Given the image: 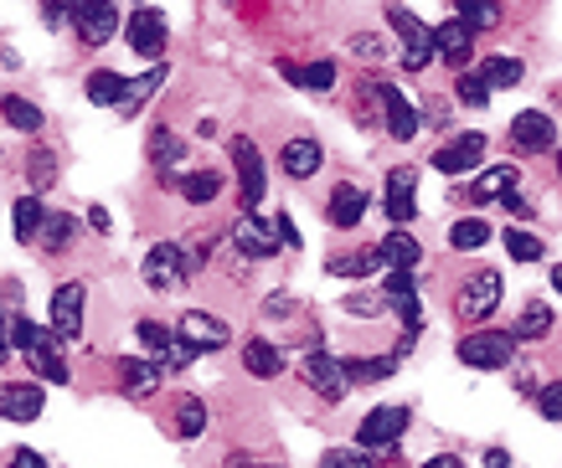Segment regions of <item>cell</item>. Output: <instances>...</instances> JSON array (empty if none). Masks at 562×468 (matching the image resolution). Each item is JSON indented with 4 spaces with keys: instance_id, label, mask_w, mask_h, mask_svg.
Wrapping results in <instances>:
<instances>
[{
    "instance_id": "c3c4849f",
    "label": "cell",
    "mask_w": 562,
    "mask_h": 468,
    "mask_svg": "<svg viewBox=\"0 0 562 468\" xmlns=\"http://www.w3.org/2000/svg\"><path fill=\"white\" fill-rule=\"evenodd\" d=\"M537 407H542L547 422H562V381H547L542 391H537Z\"/></svg>"
},
{
    "instance_id": "d6986e66",
    "label": "cell",
    "mask_w": 562,
    "mask_h": 468,
    "mask_svg": "<svg viewBox=\"0 0 562 468\" xmlns=\"http://www.w3.org/2000/svg\"><path fill=\"white\" fill-rule=\"evenodd\" d=\"M325 165V150L310 139V134H300V139H284V150H279V170L290 175V181H310L315 170Z\"/></svg>"
},
{
    "instance_id": "8d00e7d4",
    "label": "cell",
    "mask_w": 562,
    "mask_h": 468,
    "mask_svg": "<svg viewBox=\"0 0 562 468\" xmlns=\"http://www.w3.org/2000/svg\"><path fill=\"white\" fill-rule=\"evenodd\" d=\"M521 72H527V67L516 62V57H485V62H480L485 88H516V83H521Z\"/></svg>"
},
{
    "instance_id": "f546056e",
    "label": "cell",
    "mask_w": 562,
    "mask_h": 468,
    "mask_svg": "<svg viewBox=\"0 0 562 468\" xmlns=\"http://www.w3.org/2000/svg\"><path fill=\"white\" fill-rule=\"evenodd\" d=\"M376 267H387L382 263V248H357V252H346V258H330L325 273H330V278H367Z\"/></svg>"
},
{
    "instance_id": "94428289",
    "label": "cell",
    "mask_w": 562,
    "mask_h": 468,
    "mask_svg": "<svg viewBox=\"0 0 562 468\" xmlns=\"http://www.w3.org/2000/svg\"><path fill=\"white\" fill-rule=\"evenodd\" d=\"M88 221H93L99 232H109V212H103V206H88Z\"/></svg>"
},
{
    "instance_id": "6f0895ef",
    "label": "cell",
    "mask_w": 562,
    "mask_h": 468,
    "mask_svg": "<svg viewBox=\"0 0 562 468\" xmlns=\"http://www.w3.org/2000/svg\"><path fill=\"white\" fill-rule=\"evenodd\" d=\"M424 468H464V458H454V453H439V458H424Z\"/></svg>"
},
{
    "instance_id": "816d5d0a",
    "label": "cell",
    "mask_w": 562,
    "mask_h": 468,
    "mask_svg": "<svg viewBox=\"0 0 562 468\" xmlns=\"http://www.w3.org/2000/svg\"><path fill=\"white\" fill-rule=\"evenodd\" d=\"M63 21H72V5L68 0H47V5H42V26H63Z\"/></svg>"
},
{
    "instance_id": "2e32d148",
    "label": "cell",
    "mask_w": 562,
    "mask_h": 468,
    "mask_svg": "<svg viewBox=\"0 0 562 468\" xmlns=\"http://www.w3.org/2000/svg\"><path fill=\"white\" fill-rule=\"evenodd\" d=\"M376 99H382V124H387V134L408 145L413 134H418V109L403 99V88L397 83H376Z\"/></svg>"
},
{
    "instance_id": "3957f363",
    "label": "cell",
    "mask_w": 562,
    "mask_h": 468,
    "mask_svg": "<svg viewBox=\"0 0 562 468\" xmlns=\"http://www.w3.org/2000/svg\"><path fill=\"white\" fill-rule=\"evenodd\" d=\"M387 26L403 36V67H408V72H424V67L439 57V47H434V26H424L413 11L387 5Z\"/></svg>"
},
{
    "instance_id": "9f6ffc18",
    "label": "cell",
    "mask_w": 562,
    "mask_h": 468,
    "mask_svg": "<svg viewBox=\"0 0 562 468\" xmlns=\"http://www.w3.org/2000/svg\"><path fill=\"white\" fill-rule=\"evenodd\" d=\"M501 206H506V212H512V217H516V221H527V217H537V212H531V206H527V201H521V196H516V191H512V196H506V201H501Z\"/></svg>"
},
{
    "instance_id": "ee69618b",
    "label": "cell",
    "mask_w": 562,
    "mask_h": 468,
    "mask_svg": "<svg viewBox=\"0 0 562 468\" xmlns=\"http://www.w3.org/2000/svg\"><path fill=\"white\" fill-rule=\"evenodd\" d=\"M196 355H202V351H196V345H187V340L176 334V345H171V351H166V355H160L155 366H160V376H176V370H187L191 361H196Z\"/></svg>"
},
{
    "instance_id": "d590c367",
    "label": "cell",
    "mask_w": 562,
    "mask_h": 468,
    "mask_svg": "<svg viewBox=\"0 0 562 468\" xmlns=\"http://www.w3.org/2000/svg\"><path fill=\"white\" fill-rule=\"evenodd\" d=\"M516 340H547L552 334V309H547L542 299H531L527 309H521V319H516Z\"/></svg>"
},
{
    "instance_id": "7bdbcfd3",
    "label": "cell",
    "mask_w": 562,
    "mask_h": 468,
    "mask_svg": "<svg viewBox=\"0 0 562 468\" xmlns=\"http://www.w3.org/2000/svg\"><path fill=\"white\" fill-rule=\"evenodd\" d=\"M454 16H460L470 32H491V26H501V5H485V0H475V5H460Z\"/></svg>"
},
{
    "instance_id": "7402d4cb",
    "label": "cell",
    "mask_w": 562,
    "mask_h": 468,
    "mask_svg": "<svg viewBox=\"0 0 562 468\" xmlns=\"http://www.w3.org/2000/svg\"><path fill=\"white\" fill-rule=\"evenodd\" d=\"M120 386H124V397H135V401L155 397V391H160V366H155V361H130V355H124L120 361Z\"/></svg>"
},
{
    "instance_id": "8fae6325",
    "label": "cell",
    "mask_w": 562,
    "mask_h": 468,
    "mask_svg": "<svg viewBox=\"0 0 562 468\" xmlns=\"http://www.w3.org/2000/svg\"><path fill=\"white\" fill-rule=\"evenodd\" d=\"M176 334H181L187 345H196V351H227V345H233L227 319L206 315V309H187V315H181V324H176Z\"/></svg>"
},
{
    "instance_id": "ab89813d",
    "label": "cell",
    "mask_w": 562,
    "mask_h": 468,
    "mask_svg": "<svg viewBox=\"0 0 562 468\" xmlns=\"http://www.w3.org/2000/svg\"><path fill=\"white\" fill-rule=\"evenodd\" d=\"M26 181H32V196H36V191H47V185L57 181V160H52V150H42V145H36V150L26 155Z\"/></svg>"
},
{
    "instance_id": "d4e9b609",
    "label": "cell",
    "mask_w": 562,
    "mask_h": 468,
    "mask_svg": "<svg viewBox=\"0 0 562 468\" xmlns=\"http://www.w3.org/2000/svg\"><path fill=\"white\" fill-rule=\"evenodd\" d=\"M279 72H284V78H290L294 88H310V93H330V88H336V62H330V57H321V62H279Z\"/></svg>"
},
{
    "instance_id": "9c48e42d",
    "label": "cell",
    "mask_w": 562,
    "mask_h": 468,
    "mask_svg": "<svg viewBox=\"0 0 562 468\" xmlns=\"http://www.w3.org/2000/svg\"><path fill=\"white\" fill-rule=\"evenodd\" d=\"M403 433H408V407H372L357 427V448H397Z\"/></svg>"
},
{
    "instance_id": "7dc6e473",
    "label": "cell",
    "mask_w": 562,
    "mask_h": 468,
    "mask_svg": "<svg viewBox=\"0 0 562 468\" xmlns=\"http://www.w3.org/2000/svg\"><path fill=\"white\" fill-rule=\"evenodd\" d=\"M351 52H357L361 62H382V57H387V42H382V36H372V32H357V36H351Z\"/></svg>"
},
{
    "instance_id": "f6af8a7d",
    "label": "cell",
    "mask_w": 562,
    "mask_h": 468,
    "mask_svg": "<svg viewBox=\"0 0 562 468\" xmlns=\"http://www.w3.org/2000/svg\"><path fill=\"white\" fill-rule=\"evenodd\" d=\"M454 88H460V103H470V109H485V103H491V88H485L480 72H460Z\"/></svg>"
},
{
    "instance_id": "681fc988",
    "label": "cell",
    "mask_w": 562,
    "mask_h": 468,
    "mask_svg": "<svg viewBox=\"0 0 562 468\" xmlns=\"http://www.w3.org/2000/svg\"><path fill=\"white\" fill-rule=\"evenodd\" d=\"M346 309H351V315H387V299H382V294H346Z\"/></svg>"
},
{
    "instance_id": "f1b7e54d",
    "label": "cell",
    "mask_w": 562,
    "mask_h": 468,
    "mask_svg": "<svg viewBox=\"0 0 562 468\" xmlns=\"http://www.w3.org/2000/svg\"><path fill=\"white\" fill-rule=\"evenodd\" d=\"M0 118H5L11 129H21V134H42V129H47L42 109H36L32 99H21V93H5V99H0Z\"/></svg>"
},
{
    "instance_id": "7c38bea8",
    "label": "cell",
    "mask_w": 562,
    "mask_h": 468,
    "mask_svg": "<svg viewBox=\"0 0 562 468\" xmlns=\"http://www.w3.org/2000/svg\"><path fill=\"white\" fill-rule=\"evenodd\" d=\"M120 26H124L120 5H103V0H93V5H72V32H78L83 47H103Z\"/></svg>"
},
{
    "instance_id": "e0dca14e",
    "label": "cell",
    "mask_w": 562,
    "mask_h": 468,
    "mask_svg": "<svg viewBox=\"0 0 562 468\" xmlns=\"http://www.w3.org/2000/svg\"><path fill=\"white\" fill-rule=\"evenodd\" d=\"M552 139H558V124L542 114V109H527V114L512 118V145L521 155H542L552 150Z\"/></svg>"
},
{
    "instance_id": "f35d334b",
    "label": "cell",
    "mask_w": 562,
    "mask_h": 468,
    "mask_svg": "<svg viewBox=\"0 0 562 468\" xmlns=\"http://www.w3.org/2000/svg\"><path fill=\"white\" fill-rule=\"evenodd\" d=\"M176 433H181V437H202L206 433L202 397H181V401H176Z\"/></svg>"
},
{
    "instance_id": "1f68e13d",
    "label": "cell",
    "mask_w": 562,
    "mask_h": 468,
    "mask_svg": "<svg viewBox=\"0 0 562 468\" xmlns=\"http://www.w3.org/2000/svg\"><path fill=\"white\" fill-rule=\"evenodd\" d=\"M516 181H521V170L516 165H491L475 185H470V201H495V196L506 201L516 191Z\"/></svg>"
},
{
    "instance_id": "d6a6232c",
    "label": "cell",
    "mask_w": 562,
    "mask_h": 468,
    "mask_svg": "<svg viewBox=\"0 0 562 468\" xmlns=\"http://www.w3.org/2000/svg\"><path fill=\"white\" fill-rule=\"evenodd\" d=\"M392 370H397V355H346V376L361 381V386L387 381Z\"/></svg>"
},
{
    "instance_id": "6da1fadb",
    "label": "cell",
    "mask_w": 562,
    "mask_h": 468,
    "mask_svg": "<svg viewBox=\"0 0 562 468\" xmlns=\"http://www.w3.org/2000/svg\"><path fill=\"white\" fill-rule=\"evenodd\" d=\"M16 351L26 355L32 376H47L52 386H68V381H72L68 361L57 355V334H42L32 319H21V315H16Z\"/></svg>"
},
{
    "instance_id": "4dcf8cb0",
    "label": "cell",
    "mask_w": 562,
    "mask_h": 468,
    "mask_svg": "<svg viewBox=\"0 0 562 468\" xmlns=\"http://www.w3.org/2000/svg\"><path fill=\"white\" fill-rule=\"evenodd\" d=\"M145 155H150V165L160 170V175H176L171 165H181L187 145H181V134H171V129H150V145H145Z\"/></svg>"
},
{
    "instance_id": "db71d44e",
    "label": "cell",
    "mask_w": 562,
    "mask_h": 468,
    "mask_svg": "<svg viewBox=\"0 0 562 468\" xmlns=\"http://www.w3.org/2000/svg\"><path fill=\"white\" fill-rule=\"evenodd\" d=\"M273 227H279V242H284V248H300V227H294V221L284 217V212L273 217Z\"/></svg>"
},
{
    "instance_id": "30bf717a",
    "label": "cell",
    "mask_w": 562,
    "mask_h": 468,
    "mask_svg": "<svg viewBox=\"0 0 562 468\" xmlns=\"http://www.w3.org/2000/svg\"><path fill=\"white\" fill-rule=\"evenodd\" d=\"M124 36H130V47L139 52V57H160L166 52V11L160 5H139V11H130V21H124Z\"/></svg>"
},
{
    "instance_id": "484cf974",
    "label": "cell",
    "mask_w": 562,
    "mask_h": 468,
    "mask_svg": "<svg viewBox=\"0 0 562 468\" xmlns=\"http://www.w3.org/2000/svg\"><path fill=\"white\" fill-rule=\"evenodd\" d=\"M243 370L258 376V381H273V376H284V355H279V345H269V340H248V345H243Z\"/></svg>"
},
{
    "instance_id": "b9f144b4",
    "label": "cell",
    "mask_w": 562,
    "mask_h": 468,
    "mask_svg": "<svg viewBox=\"0 0 562 468\" xmlns=\"http://www.w3.org/2000/svg\"><path fill=\"white\" fill-rule=\"evenodd\" d=\"M135 334H139V345H145V351H150L155 361H160V355H166V351L176 345V330H166V324H155V319H139Z\"/></svg>"
},
{
    "instance_id": "5b68a950",
    "label": "cell",
    "mask_w": 562,
    "mask_h": 468,
    "mask_svg": "<svg viewBox=\"0 0 562 468\" xmlns=\"http://www.w3.org/2000/svg\"><path fill=\"white\" fill-rule=\"evenodd\" d=\"M233 165H238V206H243V217H254L258 201H263V191H269V175H263V155H258V145L248 139V134L233 139Z\"/></svg>"
},
{
    "instance_id": "6125c7cd",
    "label": "cell",
    "mask_w": 562,
    "mask_h": 468,
    "mask_svg": "<svg viewBox=\"0 0 562 468\" xmlns=\"http://www.w3.org/2000/svg\"><path fill=\"white\" fill-rule=\"evenodd\" d=\"M552 288H558V294H562V263L552 267Z\"/></svg>"
},
{
    "instance_id": "ba28073f",
    "label": "cell",
    "mask_w": 562,
    "mask_h": 468,
    "mask_svg": "<svg viewBox=\"0 0 562 468\" xmlns=\"http://www.w3.org/2000/svg\"><path fill=\"white\" fill-rule=\"evenodd\" d=\"M139 278H145L155 294H171V288L187 278V248H181V242H155V248L145 252Z\"/></svg>"
},
{
    "instance_id": "44dd1931",
    "label": "cell",
    "mask_w": 562,
    "mask_h": 468,
    "mask_svg": "<svg viewBox=\"0 0 562 468\" xmlns=\"http://www.w3.org/2000/svg\"><path fill=\"white\" fill-rule=\"evenodd\" d=\"M361 217H367V191L341 181L330 191V201H325V221H330V227H357Z\"/></svg>"
},
{
    "instance_id": "680465c9",
    "label": "cell",
    "mask_w": 562,
    "mask_h": 468,
    "mask_svg": "<svg viewBox=\"0 0 562 468\" xmlns=\"http://www.w3.org/2000/svg\"><path fill=\"white\" fill-rule=\"evenodd\" d=\"M506 464H512V453H506V448H491V453H485V468H506Z\"/></svg>"
},
{
    "instance_id": "be15d7a7",
    "label": "cell",
    "mask_w": 562,
    "mask_h": 468,
    "mask_svg": "<svg viewBox=\"0 0 562 468\" xmlns=\"http://www.w3.org/2000/svg\"><path fill=\"white\" fill-rule=\"evenodd\" d=\"M558 175H562V150H558Z\"/></svg>"
},
{
    "instance_id": "836d02e7",
    "label": "cell",
    "mask_w": 562,
    "mask_h": 468,
    "mask_svg": "<svg viewBox=\"0 0 562 468\" xmlns=\"http://www.w3.org/2000/svg\"><path fill=\"white\" fill-rule=\"evenodd\" d=\"M181 196H187L191 206H212V201L222 196V170H187V175H181Z\"/></svg>"
},
{
    "instance_id": "52a82bcc",
    "label": "cell",
    "mask_w": 562,
    "mask_h": 468,
    "mask_svg": "<svg viewBox=\"0 0 562 468\" xmlns=\"http://www.w3.org/2000/svg\"><path fill=\"white\" fill-rule=\"evenodd\" d=\"M83 304L88 288L78 278L52 294V334H57V345H83Z\"/></svg>"
},
{
    "instance_id": "4fadbf2b",
    "label": "cell",
    "mask_w": 562,
    "mask_h": 468,
    "mask_svg": "<svg viewBox=\"0 0 562 468\" xmlns=\"http://www.w3.org/2000/svg\"><path fill=\"white\" fill-rule=\"evenodd\" d=\"M233 248H238L243 258H279V248H284V242H279V227H273V221H263L254 212V217L233 221Z\"/></svg>"
},
{
    "instance_id": "ac0fdd59",
    "label": "cell",
    "mask_w": 562,
    "mask_h": 468,
    "mask_svg": "<svg viewBox=\"0 0 562 468\" xmlns=\"http://www.w3.org/2000/svg\"><path fill=\"white\" fill-rule=\"evenodd\" d=\"M434 47H439V57L454 67V72H464V67H470V52H475V32H470L460 16H449L434 26Z\"/></svg>"
},
{
    "instance_id": "9a60e30c",
    "label": "cell",
    "mask_w": 562,
    "mask_h": 468,
    "mask_svg": "<svg viewBox=\"0 0 562 468\" xmlns=\"http://www.w3.org/2000/svg\"><path fill=\"white\" fill-rule=\"evenodd\" d=\"M47 407V391L36 381H5L0 386V418L5 422H36Z\"/></svg>"
},
{
    "instance_id": "91938a15",
    "label": "cell",
    "mask_w": 562,
    "mask_h": 468,
    "mask_svg": "<svg viewBox=\"0 0 562 468\" xmlns=\"http://www.w3.org/2000/svg\"><path fill=\"white\" fill-rule=\"evenodd\" d=\"M227 468H273V464H254L248 453H233V458H227Z\"/></svg>"
},
{
    "instance_id": "74e56055",
    "label": "cell",
    "mask_w": 562,
    "mask_h": 468,
    "mask_svg": "<svg viewBox=\"0 0 562 468\" xmlns=\"http://www.w3.org/2000/svg\"><path fill=\"white\" fill-rule=\"evenodd\" d=\"M485 242H491V227H485L480 217H464V221L449 227V248L454 252H475V248H485Z\"/></svg>"
},
{
    "instance_id": "4316f807",
    "label": "cell",
    "mask_w": 562,
    "mask_h": 468,
    "mask_svg": "<svg viewBox=\"0 0 562 468\" xmlns=\"http://www.w3.org/2000/svg\"><path fill=\"white\" fill-rule=\"evenodd\" d=\"M166 78H171V67H166V62H155L150 72H145V78H130V93H124L120 114H124V118H135L139 109H145V103H150L155 93H160V83H166Z\"/></svg>"
},
{
    "instance_id": "8992f818",
    "label": "cell",
    "mask_w": 562,
    "mask_h": 468,
    "mask_svg": "<svg viewBox=\"0 0 562 468\" xmlns=\"http://www.w3.org/2000/svg\"><path fill=\"white\" fill-rule=\"evenodd\" d=\"M300 376H305V386L315 391L321 401H346V391H351V376H346V361H336L330 351H310L305 361H300Z\"/></svg>"
},
{
    "instance_id": "277c9868",
    "label": "cell",
    "mask_w": 562,
    "mask_h": 468,
    "mask_svg": "<svg viewBox=\"0 0 562 468\" xmlns=\"http://www.w3.org/2000/svg\"><path fill=\"white\" fill-rule=\"evenodd\" d=\"M454 351H460L464 366H475V370H501V366H512L516 334H512V330H475V334H464Z\"/></svg>"
},
{
    "instance_id": "ffe728a7",
    "label": "cell",
    "mask_w": 562,
    "mask_h": 468,
    "mask_svg": "<svg viewBox=\"0 0 562 468\" xmlns=\"http://www.w3.org/2000/svg\"><path fill=\"white\" fill-rule=\"evenodd\" d=\"M480 155H485V134H460V139H449V145L434 155V170H443V175H464V170L480 165Z\"/></svg>"
},
{
    "instance_id": "11a10c76",
    "label": "cell",
    "mask_w": 562,
    "mask_h": 468,
    "mask_svg": "<svg viewBox=\"0 0 562 468\" xmlns=\"http://www.w3.org/2000/svg\"><path fill=\"white\" fill-rule=\"evenodd\" d=\"M263 315H269V319H284V315H294V299H290V294H273V299L263 304Z\"/></svg>"
},
{
    "instance_id": "60d3db41",
    "label": "cell",
    "mask_w": 562,
    "mask_h": 468,
    "mask_svg": "<svg viewBox=\"0 0 562 468\" xmlns=\"http://www.w3.org/2000/svg\"><path fill=\"white\" fill-rule=\"evenodd\" d=\"M501 242H506V252H512L516 263H537V258H542V237H531V232H521V227H506V237H501Z\"/></svg>"
},
{
    "instance_id": "83f0119b",
    "label": "cell",
    "mask_w": 562,
    "mask_h": 468,
    "mask_svg": "<svg viewBox=\"0 0 562 468\" xmlns=\"http://www.w3.org/2000/svg\"><path fill=\"white\" fill-rule=\"evenodd\" d=\"M83 93H88V103H103V109H120L124 93H130V78H120V72H109V67H99V72H88Z\"/></svg>"
},
{
    "instance_id": "7a4b0ae2",
    "label": "cell",
    "mask_w": 562,
    "mask_h": 468,
    "mask_svg": "<svg viewBox=\"0 0 562 468\" xmlns=\"http://www.w3.org/2000/svg\"><path fill=\"white\" fill-rule=\"evenodd\" d=\"M501 294H506L501 273H495V267H475V273H470V278L460 284L454 315H460L464 324H480V319H491L495 309H501Z\"/></svg>"
},
{
    "instance_id": "e575fe53",
    "label": "cell",
    "mask_w": 562,
    "mask_h": 468,
    "mask_svg": "<svg viewBox=\"0 0 562 468\" xmlns=\"http://www.w3.org/2000/svg\"><path fill=\"white\" fill-rule=\"evenodd\" d=\"M72 237H78V221H72L68 212H47V227H42V252H47V258H57V252L72 248Z\"/></svg>"
},
{
    "instance_id": "f907efd6",
    "label": "cell",
    "mask_w": 562,
    "mask_h": 468,
    "mask_svg": "<svg viewBox=\"0 0 562 468\" xmlns=\"http://www.w3.org/2000/svg\"><path fill=\"white\" fill-rule=\"evenodd\" d=\"M16 355V319H5V309H0V366Z\"/></svg>"
},
{
    "instance_id": "cb8c5ba5",
    "label": "cell",
    "mask_w": 562,
    "mask_h": 468,
    "mask_svg": "<svg viewBox=\"0 0 562 468\" xmlns=\"http://www.w3.org/2000/svg\"><path fill=\"white\" fill-rule=\"evenodd\" d=\"M376 248H382L387 273H413V267L424 263V248H418V237H408V232H387Z\"/></svg>"
},
{
    "instance_id": "bcb514c9",
    "label": "cell",
    "mask_w": 562,
    "mask_h": 468,
    "mask_svg": "<svg viewBox=\"0 0 562 468\" xmlns=\"http://www.w3.org/2000/svg\"><path fill=\"white\" fill-rule=\"evenodd\" d=\"M321 468H376V458H367V448H330Z\"/></svg>"
},
{
    "instance_id": "603a6c76",
    "label": "cell",
    "mask_w": 562,
    "mask_h": 468,
    "mask_svg": "<svg viewBox=\"0 0 562 468\" xmlns=\"http://www.w3.org/2000/svg\"><path fill=\"white\" fill-rule=\"evenodd\" d=\"M11 227H16L21 248L42 242V227H47V206H42V196H21L16 206H11Z\"/></svg>"
},
{
    "instance_id": "5bb4252c",
    "label": "cell",
    "mask_w": 562,
    "mask_h": 468,
    "mask_svg": "<svg viewBox=\"0 0 562 468\" xmlns=\"http://www.w3.org/2000/svg\"><path fill=\"white\" fill-rule=\"evenodd\" d=\"M413 191H418V170H413V165H392L387 170V191H382V206H387V217L397 221V227H408V221L418 217V201H413Z\"/></svg>"
},
{
    "instance_id": "f5cc1de1",
    "label": "cell",
    "mask_w": 562,
    "mask_h": 468,
    "mask_svg": "<svg viewBox=\"0 0 562 468\" xmlns=\"http://www.w3.org/2000/svg\"><path fill=\"white\" fill-rule=\"evenodd\" d=\"M5 468H47V458H42L36 448H16L11 458H5Z\"/></svg>"
}]
</instances>
